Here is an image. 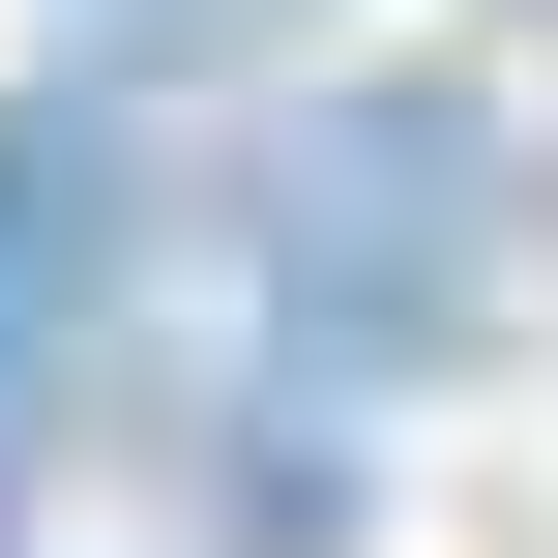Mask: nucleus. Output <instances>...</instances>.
<instances>
[{"mask_svg":"<svg viewBox=\"0 0 558 558\" xmlns=\"http://www.w3.org/2000/svg\"><path fill=\"white\" fill-rule=\"evenodd\" d=\"M88 265H118V118H29V147H0V412L59 383Z\"/></svg>","mask_w":558,"mask_h":558,"instance_id":"nucleus-1","label":"nucleus"}]
</instances>
